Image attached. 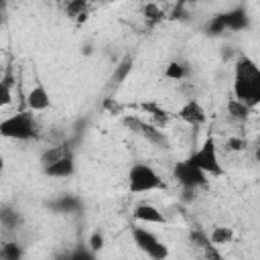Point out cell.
Here are the masks:
<instances>
[{"label": "cell", "instance_id": "6da1fadb", "mask_svg": "<svg viewBox=\"0 0 260 260\" xmlns=\"http://www.w3.org/2000/svg\"><path fill=\"white\" fill-rule=\"evenodd\" d=\"M234 98L250 108L260 104V67L246 55H240L236 61Z\"/></svg>", "mask_w": 260, "mask_h": 260}, {"label": "cell", "instance_id": "7a4b0ae2", "mask_svg": "<svg viewBox=\"0 0 260 260\" xmlns=\"http://www.w3.org/2000/svg\"><path fill=\"white\" fill-rule=\"evenodd\" d=\"M189 160L201 169L207 177H221L225 171L221 167V160H219V152H217V144H215V138L213 136H207L197 150H193V154L189 156Z\"/></svg>", "mask_w": 260, "mask_h": 260}, {"label": "cell", "instance_id": "3957f363", "mask_svg": "<svg viewBox=\"0 0 260 260\" xmlns=\"http://www.w3.org/2000/svg\"><path fill=\"white\" fill-rule=\"evenodd\" d=\"M165 183L160 175L146 162H134L128 171V189L130 193H150L162 189Z\"/></svg>", "mask_w": 260, "mask_h": 260}, {"label": "cell", "instance_id": "277c9868", "mask_svg": "<svg viewBox=\"0 0 260 260\" xmlns=\"http://www.w3.org/2000/svg\"><path fill=\"white\" fill-rule=\"evenodd\" d=\"M0 134L4 138H14V140H30L37 134V124L30 114L18 112L0 122Z\"/></svg>", "mask_w": 260, "mask_h": 260}, {"label": "cell", "instance_id": "5b68a950", "mask_svg": "<svg viewBox=\"0 0 260 260\" xmlns=\"http://www.w3.org/2000/svg\"><path fill=\"white\" fill-rule=\"evenodd\" d=\"M132 240H134L136 248H138L140 252H144L148 258L162 260V258L169 256V248H167V244H162L160 238H158L152 230L144 228V223L132 228Z\"/></svg>", "mask_w": 260, "mask_h": 260}, {"label": "cell", "instance_id": "8992f818", "mask_svg": "<svg viewBox=\"0 0 260 260\" xmlns=\"http://www.w3.org/2000/svg\"><path fill=\"white\" fill-rule=\"evenodd\" d=\"M248 24H250V18H248L246 10L244 8H232V10L223 12V14H217L215 18H211L209 32H213V35H221L225 30L238 32V30L248 28Z\"/></svg>", "mask_w": 260, "mask_h": 260}, {"label": "cell", "instance_id": "52a82bcc", "mask_svg": "<svg viewBox=\"0 0 260 260\" xmlns=\"http://www.w3.org/2000/svg\"><path fill=\"white\" fill-rule=\"evenodd\" d=\"M173 177H175V179L179 181V185H183V189H187V191H193V189L203 187V185L207 183V175H205L201 169H197L189 158L175 165Z\"/></svg>", "mask_w": 260, "mask_h": 260}, {"label": "cell", "instance_id": "ba28073f", "mask_svg": "<svg viewBox=\"0 0 260 260\" xmlns=\"http://www.w3.org/2000/svg\"><path fill=\"white\" fill-rule=\"evenodd\" d=\"M132 213H134V219L144 223V225H162V223H167V215L152 203H138Z\"/></svg>", "mask_w": 260, "mask_h": 260}, {"label": "cell", "instance_id": "9c48e42d", "mask_svg": "<svg viewBox=\"0 0 260 260\" xmlns=\"http://www.w3.org/2000/svg\"><path fill=\"white\" fill-rule=\"evenodd\" d=\"M179 118L191 126H201L207 120V114L203 110V106L197 100H187L181 108H179Z\"/></svg>", "mask_w": 260, "mask_h": 260}, {"label": "cell", "instance_id": "30bf717a", "mask_svg": "<svg viewBox=\"0 0 260 260\" xmlns=\"http://www.w3.org/2000/svg\"><path fill=\"white\" fill-rule=\"evenodd\" d=\"M26 106L32 112H45L51 106V95L45 89V85L37 83V85H32L28 89V93H26Z\"/></svg>", "mask_w": 260, "mask_h": 260}, {"label": "cell", "instance_id": "8fae6325", "mask_svg": "<svg viewBox=\"0 0 260 260\" xmlns=\"http://www.w3.org/2000/svg\"><path fill=\"white\" fill-rule=\"evenodd\" d=\"M43 171H45V175L55 177V179H65V177H71V175H73V171H75L73 154L69 152V154L61 156L59 160H55V162H51V165L43 167Z\"/></svg>", "mask_w": 260, "mask_h": 260}, {"label": "cell", "instance_id": "7c38bea8", "mask_svg": "<svg viewBox=\"0 0 260 260\" xmlns=\"http://www.w3.org/2000/svg\"><path fill=\"white\" fill-rule=\"evenodd\" d=\"M126 124H128V126H132V128H134V132L142 134L148 142L167 146V138L162 136V132H160V130H156V128H152V126H148V124H144V122H140V120H134V118H132V120H126Z\"/></svg>", "mask_w": 260, "mask_h": 260}, {"label": "cell", "instance_id": "4fadbf2b", "mask_svg": "<svg viewBox=\"0 0 260 260\" xmlns=\"http://www.w3.org/2000/svg\"><path fill=\"white\" fill-rule=\"evenodd\" d=\"M234 240V232L232 228H225V225H217L211 230L209 234V242L215 244V246H223V244H230Z\"/></svg>", "mask_w": 260, "mask_h": 260}, {"label": "cell", "instance_id": "5bb4252c", "mask_svg": "<svg viewBox=\"0 0 260 260\" xmlns=\"http://www.w3.org/2000/svg\"><path fill=\"white\" fill-rule=\"evenodd\" d=\"M250 110H252L250 106H246L244 102H240L236 98H232L228 102V112H230V118H234V120H246L248 114H250Z\"/></svg>", "mask_w": 260, "mask_h": 260}, {"label": "cell", "instance_id": "9a60e30c", "mask_svg": "<svg viewBox=\"0 0 260 260\" xmlns=\"http://www.w3.org/2000/svg\"><path fill=\"white\" fill-rule=\"evenodd\" d=\"M69 152H71V150H69L67 146H49V148L41 154V165L47 167V165L59 160L61 156H65V154H69Z\"/></svg>", "mask_w": 260, "mask_h": 260}, {"label": "cell", "instance_id": "2e32d148", "mask_svg": "<svg viewBox=\"0 0 260 260\" xmlns=\"http://www.w3.org/2000/svg\"><path fill=\"white\" fill-rule=\"evenodd\" d=\"M185 65L179 63V61H169L167 67H165V77L171 79V81H181L185 77Z\"/></svg>", "mask_w": 260, "mask_h": 260}, {"label": "cell", "instance_id": "e0dca14e", "mask_svg": "<svg viewBox=\"0 0 260 260\" xmlns=\"http://www.w3.org/2000/svg\"><path fill=\"white\" fill-rule=\"evenodd\" d=\"M144 16H146L148 20H160V18L165 16V12H162V8H160L158 4L148 2V4L144 6Z\"/></svg>", "mask_w": 260, "mask_h": 260}, {"label": "cell", "instance_id": "ac0fdd59", "mask_svg": "<svg viewBox=\"0 0 260 260\" xmlns=\"http://www.w3.org/2000/svg\"><path fill=\"white\" fill-rule=\"evenodd\" d=\"M104 242H106V240H104V234L95 230V232H91V236H89V240H87V246H89V250L95 254V252H100V250L104 248Z\"/></svg>", "mask_w": 260, "mask_h": 260}, {"label": "cell", "instance_id": "d6986e66", "mask_svg": "<svg viewBox=\"0 0 260 260\" xmlns=\"http://www.w3.org/2000/svg\"><path fill=\"white\" fill-rule=\"evenodd\" d=\"M10 102H12V89H10L8 79H4L0 85V106H8Z\"/></svg>", "mask_w": 260, "mask_h": 260}, {"label": "cell", "instance_id": "ffe728a7", "mask_svg": "<svg viewBox=\"0 0 260 260\" xmlns=\"http://www.w3.org/2000/svg\"><path fill=\"white\" fill-rule=\"evenodd\" d=\"M0 256H2L4 260H16V258L20 256V250L14 248V244H6V246L2 248V252H0Z\"/></svg>", "mask_w": 260, "mask_h": 260}, {"label": "cell", "instance_id": "44dd1931", "mask_svg": "<svg viewBox=\"0 0 260 260\" xmlns=\"http://www.w3.org/2000/svg\"><path fill=\"white\" fill-rule=\"evenodd\" d=\"M244 146H246V142H244L242 138H228V142H225V148L232 150V152H238V150H242Z\"/></svg>", "mask_w": 260, "mask_h": 260}, {"label": "cell", "instance_id": "7402d4cb", "mask_svg": "<svg viewBox=\"0 0 260 260\" xmlns=\"http://www.w3.org/2000/svg\"><path fill=\"white\" fill-rule=\"evenodd\" d=\"M254 158L260 162V140H258V144H256V150H254Z\"/></svg>", "mask_w": 260, "mask_h": 260}, {"label": "cell", "instance_id": "603a6c76", "mask_svg": "<svg viewBox=\"0 0 260 260\" xmlns=\"http://www.w3.org/2000/svg\"><path fill=\"white\" fill-rule=\"evenodd\" d=\"M181 2H197V0H181Z\"/></svg>", "mask_w": 260, "mask_h": 260}]
</instances>
